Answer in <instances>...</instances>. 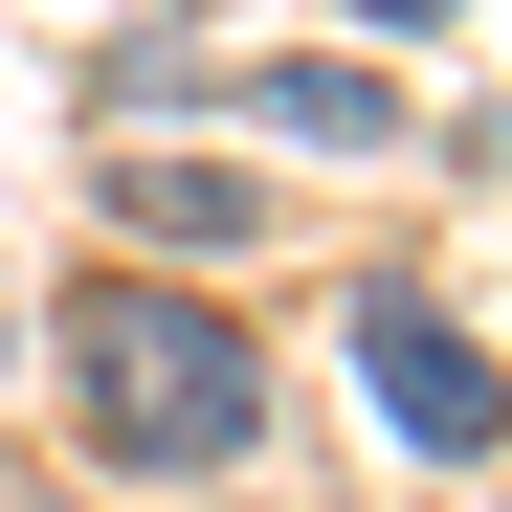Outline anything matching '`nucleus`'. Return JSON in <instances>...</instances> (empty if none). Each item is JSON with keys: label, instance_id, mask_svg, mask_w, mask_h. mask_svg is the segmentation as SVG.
<instances>
[{"label": "nucleus", "instance_id": "5", "mask_svg": "<svg viewBox=\"0 0 512 512\" xmlns=\"http://www.w3.org/2000/svg\"><path fill=\"white\" fill-rule=\"evenodd\" d=\"M0 357H23V312H0Z\"/></svg>", "mask_w": 512, "mask_h": 512}, {"label": "nucleus", "instance_id": "1", "mask_svg": "<svg viewBox=\"0 0 512 512\" xmlns=\"http://www.w3.org/2000/svg\"><path fill=\"white\" fill-rule=\"evenodd\" d=\"M67 401H90L112 468H179V490L268 446V357H245L201 290H156V268H112L90 312H67Z\"/></svg>", "mask_w": 512, "mask_h": 512}, {"label": "nucleus", "instance_id": "4", "mask_svg": "<svg viewBox=\"0 0 512 512\" xmlns=\"http://www.w3.org/2000/svg\"><path fill=\"white\" fill-rule=\"evenodd\" d=\"M268 134H357L379 156V67H268Z\"/></svg>", "mask_w": 512, "mask_h": 512}, {"label": "nucleus", "instance_id": "2", "mask_svg": "<svg viewBox=\"0 0 512 512\" xmlns=\"http://www.w3.org/2000/svg\"><path fill=\"white\" fill-rule=\"evenodd\" d=\"M357 379H379V423H401L423 468H490V446H512V379L446 334V290H401V268L357 290Z\"/></svg>", "mask_w": 512, "mask_h": 512}, {"label": "nucleus", "instance_id": "3", "mask_svg": "<svg viewBox=\"0 0 512 512\" xmlns=\"http://www.w3.org/2000/svg\"><path fill=\"white\" fill-rule=\"evenodd\" d=\"M112 223H134V245H245L268 201H245L223 156H134V179H112Z\"/></svg>", "mask_w": 512, "mask_h": 512}]
</instances>
